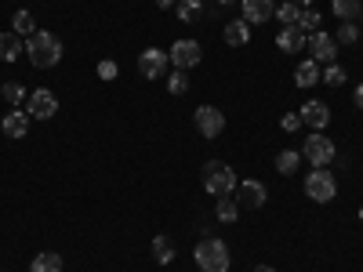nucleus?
Returning a JSON list of instances; mask_svg holds the SVG:
<instances>
[{
	"instance_id": "obj_24",
	"label": "nucleus",
	"mask_w": 363,
	"mask_h": 272,
	"mask_svg": "<svg viewBox=\"0 0 363 272\" xmlns=\"http://www.w3.org/2000/svg\"><path fill=\"white\" fill-rule=\"evenodd\" d=\"M330 11H335L342 22H352L363 11V4H359V0H330Z\"/></svg>"
},
{
	"instance_id": "obj_26",
	"label": "nucleus",
	"mask_w": 363,
	"mask_h": 272,
	"mask_svg": "<svg viewBox=\"0 0 363 272\" xmlns=\"http://www.w3.org/2000/svg\"><path fill=\"white\" fill-rule=\"evenodd\" d=\"M0 95H4V102L8 106H22L29 95H26V87L18 84V80H11V84H4V87H0Z\"/></svg>"
},
{
	"instance_id": "obj_28",
	"label": "nucleus",
	"mask_w": 363,
	"mask_h": 272,
	"mask_svg": "<svg viewBox=\"0 0 363 272\" xmlns=\"http://www.w3.org/2000/svg\"><path fill=\"white\" fill-rule=\"evenodd\" d=\"M320 84H327V87H342V84H345V69L330 62V66L320 73Z\"/></svg>"
},
{
	"instance_id": "obj_23",
	"label": "nucleus",
	"mask_w": 363,
	"mask_h": 272,
	"mask_svg": "<svg viewBox=\"0 0 363 272\" xmlns=\"http://www.w3.org/2000/svg\"><path fill=\"white\" fill-rule=\"evenodd\" d=\"M174 11H178L182 22H200L203 18V4H200V0H178Z\"/></svg>"
},
{
	"instance_id": "obj_32",
	"label": "nucleus",
	"mask_w": 363,
	"mask_h": 272,
	"mask_svg": "<svg viewBox=\"0 0 363 272\" xmlns=\"http://www.w3.org/2000/svg\"><path fill=\"white\" fill-rule=\"evenodd\" d=\"M298 124H301V116H298V113H287V116L280 120V128H284V131H298Z\"/></svg>"
},
{
	"instance_id": "obj_16",
	"label": "nucleus",
	"mask_w": 363,
	"mask_h": 272,
	"mask_svg": "<svg viewBox=\"0 0 363 272\" xmlns=\"http://www.w3.org/2000/svg\"><path fill=\"white\" fill-rule=\"evenodd\" d=\"M225 44L229 47H247V40H251V26L244 22V18H236V22H225Z\"/></svg>"
},
{
	"instance_id": "obj_35",
	"label": "nucleus",
	"mask_w": 363,
	"mask_h": 272,
	"mask_svg": "<svg viewBox=\"0 0 363 272\" xmlns=\"http://www.w3.org/2000/svg\"><path fill=\"white\" fill-rule=\"evenodd\" d=\"M174 4H178V0H157V8H160V11H167V8H174Z\"/></svg>"
},
{
	"instance_id": "obj_5",
	"label": "nucleus",
	"mask_w": 363,
	"mask_h": 272,
	"mask_svg": "<svg viewBox=\"0 0 363 272\" xmlns=\"http://www.w3.org/2000/svg\"><path fill=\"white\" fill-rule=\"evenodd\" d=\"M301 157H306L313 167H327L330 160L338 157V149H335V142H330L323 131H316L313 138H306V145H301Z\"/></svg>"
},
{
	"instance_id": "obj_31",
	"label": "nucleus",
	"mask_w": 363,
	"mask_h": 272,
	"mask_svg": "<svg viewBox=\"0 0 363 272\" xmlns=\"http://www.w3.org/2000/svg\"><path fill=\"white\" fill-rule=\"evenodd\" d=\"M298 29H309V33H316V29H320V11H316V8H306V11H301Z\"/></svg>"
},
{
	"instance_id": "obj_40",
	"label": "nucleus",
	"mask_w": 363,
	"mask_h": 272,
	"mask_svg": "<svg viewBox=\"0 0 363 272\" xmlns=\"http://www.w3.org/2000/svg\"><path fill=\"white\" fill-rule=\"evenodd\" d=\"M359 218H363V210H359Z\"/></svg>"
},
{
	"instance_id": "obj_29",
	"label": "nucleus",
	"mask_w": 363,
	"mask_h": 272,
	"mask_svg": "<svg viewBox=\"0 0 363 272\" xmlns=\"http://www.w3.org/2000/svg\"><path fill=\"white\" fill-rule=\"evenodd\" d=\"M335 40H338V44H356V40H359V26H356V22H342Z\"/></svg>"
},
{
	"instance_id": "obj_7",
	"label": "nucleus",
	"mask_w": 363,
	"mask_h": 272,
	"mask_svg": "<svg viewBox=\"0 0 363 272\" xmlns=\"http://www.w3.org/2000/svg\"><path fill=\"white\" fill-rule=\"evenodd\" d=\"M193 128L200 131V138H218V135L225 131V116H222V109H215V106H200V109L193 113Z\"/></svg>"
},
{
	"instance_id": "obj_9",
	"label": "nucleus",
	"mask_w": 363,
	"mask_h": 272,
	"mask_svg": "<svg viewBox=\"0 0 363 272\" xmlns=\"http://www.w3.org/2000/svg\"><path fill=\"white\" fill-rule=\"evenodd\" d=\"M26 113L33 116V120H51V116L58 113V98H55V91H48V87H37L33 95L26 98Z\"/></svg>"
},
{
	"instance_id": "obj_21",
	"label": "nucleus",
	"mask_w": 363,
	"mask_h": 272,
	"mask_svg": "<svg viewBox=\"0 0 363 272\" xmlns=\"http://www.w3.org/2000/svg\"><path fill=\"white\" fill-rule=\"evenodd\" d=\"M11 29H15V33L18 37H33L37 33V18H33V11H15V18H11Z\"/></svg>"
},
{
	"instance_id": "obj_6",
	"label": "nucleus",
	"mask_w": 363,
	"mask_h": 272,
	"mask_svg": "<svg viewBox=\"0 0 363 272\" xmlns=\"http://www.w3.org/2000/svg\"><path fill=\"white\" fill-rule=\"evenodd\" d=\"M167 58H171V66L178 73H186V69H193V66L203 62V47L196 40H174L171 51H167Z\"/></svg>"
},
{
	"instance_id": "obj_17",
	"label": "nucleus",
	"mask_w": 363,
	"mask_h": 272,
	"mask_svg": "<svg viewBox=\"0 0 363 272\" xmlns=\"http://www.w3.org/2000/svg\"><path fill=\"white\" fill-rule=\"evenodd\" d=\"M294 84H298V87H313V84H320V62H313V58L298 62V69H294Z\"/></svg>"
},
{
	"instance_id": "obj_3",
	"label": "nucleus",
	"mask_w": 363,
	"mask_h": 272,
	"mask_svg": "<svg viewBox=\"0 0 363 272\" xmlns=\"http://www.w3.org/2000/svg\"><path fill=\"white\" fill-rule=\"evenodd\" d=\"M236 186L240 181H236V171L229 164H222V160H207L203 164V189L211 196H233Z\"/></svg>"
},
{
	"instance_id": "obj_27",
	"label": "nucleus",
	"mask_w": 363,
	"mask_h": 272,
	"mask_svg": "<svg viewBox=\"0 0 363 272\" xmlns=\"http://www.w3.org/2000/svg\"><path fill=\"white\" fill-rule=\"evenodd\" d=\"M301 11H306V8H298L294 0H287V4L277 8V18H280L284 26H298V22H301Z\"/></svg>"
},
{
	"instance_id": "obj_25",
	"label": "nucleus",
	"mask_w": 363,
	"mask_h": 272,
	"mask_svg": "<svg viewBox=\"0 0 363 272\" xmlns=\"http://www.w3.org/2000/svg\"><path fill=\"white\" fill-rule=\"evenodd\" d=\"M298 164H301V153H298V149H284V153L277 157V171H280V174H294Z\"/></svg>"
},
{
	"instance_id": "obj_14",
	"label": "nucleus",
	"mask_w": 363,
	"mask_h": 272,
	"mask_svg": "<svg viewBox=\"0 0 363 272\" xmlns=\"http://www.w3.org/2000/svg\"><path fill=\"white\" fill-rule=\"evenodd\" d=\"M306 29H298V26H284L280 33H277V47L287 51V55H298V51H306Z\"/></svg>"
},
{
	"instance_id": "obj_10",
	"label": "nucleus",
	"mask_w": 363,
	"mask_h": 272,
	"mask_svg": "<svg viewBox=\"0 0 363 272\" xmlns=\"http://www.w3.org/2000/svg\"><path fill=\"white\" fill-rule=\"evenodd\" d=\"M306 47L313 51V62H320V66H330V62L338 58V40L327 37V33H320V29L306 40Z\"/></svg>"
},
{
	"instance_id": "obj_13",
	"label": "nucleus",
	"mask_w": 363,
	"mask_h": 272,
	"mask_svg": "<svg viewBox=\"0 0 363 272\" xmlns=\"http://www.w3.org/2000/svg\"><path fill=\"white\" fill-rule=\"evenodd\" d=\"M298 116H301V124H309L313 131H327V124H330V109H327V102H320V98L306 102Z\"/></svg>"
},
{
	"instance_id": "obj_33",
	"label": "nucleus",
	"mask_w": 363,
	"mask_h": 272,
	"mask_svg": "<svg viewBox=\"0 0 363 272\" xmlns=\"http://www.w3.org/2000/svg\"><path fill=\"white\" fill-rule=\"evenodd\" d=\"M99 76L102 80H116V62H102L99 66Z\"/></svg>"
},
{
	"instance_id": "obj_4",
	"label": "nucleus",
	"mask_w": 363,
	"mask_h": 272,
	"mask_svg": "<svg viewBox=\"0 0 363 272\" xmlns=\"http://www.w3.org/2000/svg\"><path fill=\"white\" fill-rule=\"evenodd\" d=\"M306 196H309L313 203H330V200L338 196L335 174H330L327 167H313V171L306 174Z\"/></svg>"
},
{
	"instance_id": "obj_12",
	"label": "nucleus",
	"mask_w": 363,
	"mask_h": 272,
	"mask_svg": "<svg viewBox=\"0 0 363 272\" xmlns=\"http://www.w3.org/2000/svg\"><path fill=\"white\" fill-rule=\"evenodd\" d=\"M240 8H244V22L247 26L277 18V0H240Z\"/></svg>"
},
{
	"instance_id": "obj_36",
	"label": "nucleus",
	"mask_w": 363,
	"mask_h": 272,
	"mask_svg": "<svg viewBox=\"0 0 363 272\" xmlns=\"http://www.w3.org/2000/svg\"><path fill=\"white\" fill-rule=\"evenodd\" d=\"M294 4H298V8H313V0H294Z\"/></svg>"
},
{
	"instance_id": "obj_22",
	"label": "nucleus",
	"mask_w": 363,
	"mask_h": 272,
	"mask_svg": "<svg viewBox=\"0 0 363 272\" xmlns=\"http://www.w3.org/2000/svg\"><path fill=\"white\" fill-rule=\"evenodd\" d=\"M29 272H62V258H58L55 251H44V254H37V258H33Z\"/></svg>"
},
{
	"instance_id": "obj_11",
	"label": "nucleus",
	"mask_w": 363,
	"mask_h": 272,
	"mask_svg": "<svg viewBox=\"0 0 363 272\" xmlns=\"http://www.w3.org/2000/svg\"><path fill=\"white\" fill-rule=\"evenodd\" d=\"M265 186L262 181H255V178H247V181H240L236 186V203H240V210H258V207H265Z\"/></svg>"
},
{
	"instance_id": "obj_20",
	"label": "nucleus",
	"mask_w": 363,
	"mask_h": 272,
	"mask_svg": "<svg viewBox=\"0 0 363 272\" xmlns=\"http://www.w3.org/2000/svg\"><path fill=\"white\" fill-rule=\"evenodd\" d=\"M153 261H157V265H171V261H174L171 236H153Z\"/></svg>"
},
{
	"instance_id": "obj_38",
	"label": "nucleus",
	"mask_w": 363,
	"mask_h": 272,
	"mask_svg": "<svg viewBox=\"0 0 363 272\" xmlns=\"http://www.w3.org/2000/svg\"><path fill=\"white\" fill-rule=\"evenodd\" d=\"M218 4H236V0H218Z\"/></svg>"
},
{
	"instance_id": "obj_34",
	"label": "nucleus",
	"mask_w": 363,
	"mask_h": 272,
	"mask_svg": "<svg viewBox=\"0 0 363 272\" xmlns=\"http://www.w3.org/2000/svg\"><path fill=\"white\" fill-rule=\"evenodd\" d=\"M352 106L363 109V84H356V95H352Z\"/></svg>"
},
{
	"instance_id": "obj_30",
	"label": "nucleus",
	"mask_w": 363,
	"mask_h": 272,
	"mask_svg": "<svg viewBox=\"0 0 363 272\" xmlns=\"http://www.w3.org/2000/svg\"><path fill=\"white\" fill-rule=\"evenodd\" d=\"M167 91H171V95H186V91H189V80H186V73H171L167 76Z\"/></svg>"
},
{
	"instance_id": "obj_1",
	"label": "nucleus",
	"mask_w": 363,
	"mask_h": 272,
	"mask_svg": "<svg viewBox=\"0 0 363 272\" xmlns=\"http://www.w3.org/2000/svg\"><path fill=\"white\" fill-rule=\"evenodd\" d=\"M26 55L33 62V69H51L62 58V40L55 33H48V29H37L33 37H26Z\"/></svg>"
},
{
	"instance_id": "obj_18",
	"label": "nucleus",
	"mask_w": 363,
	"mask_h": 272,
	"mask_svg": "<svg viewBox=\"0 0 363 272\" xmlns=\"http://www.w3.org/2000/svg\"><path fill=\"white\" fill-rule=\"evenodd\" d=\"M26 51V44L18 40V33H0V62H15Z\"/></svg>"
},
{
	"instance_id": "obj_39",
	"label": "nucleus",
	"mask_w": 363,
	"mask_h": 272,
	"mask_svg": "<svg viewBox=\"0 0 363 272\" xmlns=\"http://www.w3.org/2000/svg\"><path fill=\"white\" fill-rule=\"evenodd\" d=\"M359 22H363V11H359Z\"/></svg>"
},
{
	"instance_id": "obj_15",
	"label": "nucleus",
	"mask_w": 363,
	"mask_h": 272,
	"mask_svg": "<svg viewBox=\"0 0 363 272\" xmlns=\"http://www.w3.org/2000/svg\"><path fill=\"white\" fill-rule=\"evenodd\" d=\"M29 120H33V116H29L26 109H11V113L4 116V124H0V128H4L8 138H26V135H29Z\"/></svg>"
},
{
	"instance_id": "obj_2",
	"label": "nucleus",
	"mask_w": 363,
	"mask_h": 272,
	"mask_svg": "<svg viewBox=\"0 0 363 272\" xmlns=\"http://www.w3.org/2000/svg\"><path fill=\"white\" fill-rule=\"evenodd\" d=\"M193 258H196L200 272H229V265H233V254L218 236H203L193 251Z\"/></svg>"
},
{
	"instance_id": "obj_37",
	"label": "nucleus",
	"mask_w": 363,
	"mask_h": 272,
	"mask_svg": "<svg viewBox=\"0 0 363 272\" xmlns=\"http://www.w3.org/2000/svg\"><path fill=\"white\" fill-rule=\"evenodd\" d=\"M255 272H277V268H269V265H258V268H255Z\"/></svg>"
},
{
	"instance_id": "obj_8",
	"label": "nucleus",
	"mask_w": 363,
	"mask_h": 272,
	"mask_svg": "<svg viewBox=\"0 0 363 272\" xmlns=\"http://www.w3.org/2000/svg\"><path fill=\"white\" fill-rule=\"evenodd\" d=\"M167 66H171V58H167V51H160V47H145V51L138 55V76H142V80H160Z\"/></svg>"
},
{
	"instance_id": "obj_19",
	"label": "nucleus",
	"mask_w": 363,
	"mask_h": 272,
	"mask_svg": "<svg viewBox=\"0 0 363 272\" xmlns=\"http://www.w3.org/2000/svg\"><path fill=\"white\" fill-rule=\"evenodd\" d=\"M215 218L225 222V225H233V222L240 218V203H236V196H218V203H215Z\"/></svg>"
}]
</instances>
